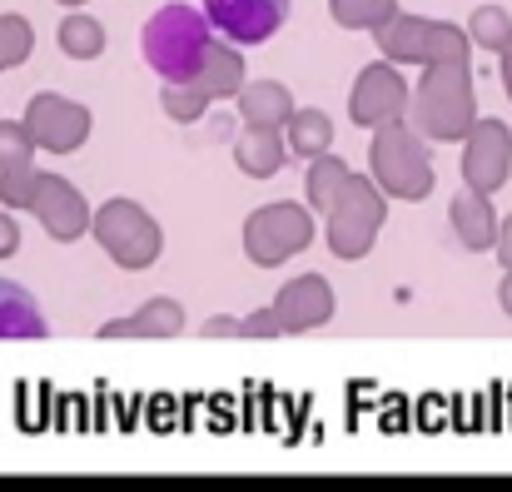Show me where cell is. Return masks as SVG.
<instances>
[{"label": "cell", "mask_w": 512, "mask_h": 492, "mask_svg": "<svg viewBox=\"0 0 512 492\" xmlns=\"http://www.w3.org/2000/svg\"><path fill=\"white\" fill-rule=\"evenodd\" d=\"M45 333H50V324H45L40 299L25 284L0 279V338H45Z\"/></svg>", "instance_id": "obj_17"}, {"label": "cell", "mask_w": 512, "mask_h": 492, "mask_svg": "<svg viewBox=\"0 0 512 492\" xmlns=\"http://www.w3.org/2000/svg\"><path fill=\"white\" fill-rule=\"evenodd\" d=\"M194 85H204L214 100H234V95L249 85V70H244V45H234V40L214 35V45H209V55H204V65H199Z\"/></svg>", "instance_id": "obj_13"}, {"label": "cell", "mask_w": 512, "mask_h": 492, "mask_svg": "<svg viewBox=\"0 0 512 492\" xmlns=\"http://www.w3.org/2000/svg\"><path fill=\"white\" fill-rule=\"evenodd\" d=\"M40 169L35 164H15V169H0V204L5 209H35V194H40Z\"/></svg>", "instance_id": "obj_23"}, {"label": "cell", "mask_w": 512, "mask_h": 492, "mask_svg": "<svg viewBox=\"0 0 512 492\" xmlns=\"http://www.w3.org/2000/svg\"><path fill=\"white\" fill-rule=\"evenodd\" d=\"M388 219V194L378 189V179L368 174H348L343 194L334 199V209L324 214V239L339 259H363L378 244V229Z\"/></svg>", "instance_id": "obj_3"}, {"label": "cell", "mask_w": 512, "mask_h": 492, "mask_svg": "<svg viewBox=\"0 0 512 492\" xmlns=\"http://www.w3.org/2000/svg\"><path fill=\"white\" fill-rule=\"evenodd\" d=\"M403 110H408L403 75L393 65H383V60L378 65H363L358 80H353V90H348V120L358 130H378L388 120H403Z\"/></svg>", "instance_id": "obj_8"}, {"label": "cell", "mask_w": 512, "mask_h": 492, "mask_svg": "<svg viewBox=\"0 0 512 492\" xmlns=\"http://www.w3.org/2000/svg\"><path fill=\"white\" fill-rule=\"evenodd\" d=\"M209 45H214L209 15L194 10V5H179V0L165 5V10H155L145 20V30H140V55L160 75V85H189L199 75Z\"/></svg>", "instance_id": "obj_1"}, {"label": "cell", "mask_w": 512, "mask_h": 492, "mask_svg": "<svg viewBox=\"0 0 512 492\" xmlns=\"http://www.w3.org/2000/svg\"><path fill=\"white\" fill-rule=\"evenodd\" d=\"M329 15H334V25H343V30L378 35L398 15V0H329Z\"/></svg>", "instance_id": "obj_21"}, {"label": "cell", "mask_w": 512, "mask_h": 492, "mask_svg": "<svg viewBox=\"0 0 512 492\" xmlns=\"http://www.w3.org/2000/svg\"><path fill=\"white\" fill-rule=\"evenodd\" d=\"M30 214L40 219V229H45L55 244L85 239V234H90V219H95V209L85 204V194H80L65 174H45V179H40V194H35V209H30Z\"/></svg>", "instance_id": "obj_10"}, {"label": "cell", "mask_w": 512, "mask_h": 492, "mask_svg": "<svg viewBox=\"0 0 512 492\" xmlns=\"http://www.w3.org/2000/svg\"><path fill=\"white\" fill-rule=\"evenodd\" d=\"M294 0H204V15L214 25V35L234 40V45H264L284 30Z\"/></svg>", "instance_id": "obj_7"}, {"label": "cell", "mask_w": 512, "mask_h": 492, "mask_svg": "<svg viewBox=\"0 0 512 492\" xmlns=\"http://www.w3.org/2000/svg\"><path fill=\"white\" fill-rule=\"evenodd\" d=\"M184 333V309L179 299H145L140 314L130 319H110L100 328V338H174Z\"/></svg>", "instance_id": "obj_15"}, {"label": "cell", "mask_w": 512, "mask_h": 492, "mask_svg": "<svg viewBox=\"0 0 512 492\" xmlns=\"http://www.w3.org/2000/svg\"><path fill=\"white\" fill-rule=\"evenodd\" d=\"M35 50V30L25 15H0V70H15L25 65Z\"/></svg>", "instance_id": "obj_24"}, {"label": "cell", "mask_w": 512, "mask_h": 492, "mask_svg": "<svg viewBox=\"0 0 512 492\" xmlns=\"http://www.w3.org/2000/svg\"><path fill=\"white\" fill-rule=\"evenodd\" d=\"M274 314L284 333H314L339 314V299H334V284L324 274H294L279 294H274Z\"/></svg>", "instance_id": "obj_11"}, {"label": "cell", "mask_w": 512, "mask_h": 492, "mask_svg": "<svg viewBox=\"0 0 512 492\" xmlns=\"http://www.w3.org/2000/svg\"><path fill=\"white\" fill-rule=\"evenodd\" d=\"M20 249V224H15V209L0 204V259H10Z\"/></svg>", "instance_id": "obj_28"}, {"label": "cell", "mask_w": 512, "mask_h": 492, "mask_svg": "<svg viewBox=\"0 0 512 492\" xmlns=\"http://www.w3.org/2000/svg\"><path fill=\"white\" fill-rule=\"evenodd\" d=\"M204 338H244V319H209Z\"/></svg>", "instance_id": "obj_30"}, {"label": "cell", "mask_w": 512, "mask_h": 492, "mask_svg": "<svg viewBox=\"0 0 512 492\" xmlns=\"http://www.w3.org/2000/svg\"><path fill=\"white\" fill-rule=\"evenodd\" d=\"M478 40H483V45H503V40H508V25H503L498 15H478Z\"/></svg>", "instance_id": "obj_29"}, {"label": "cell", "mask_w": 512, "mask_h": 492, "mask_svg": "<svg viewBox=\"0 0 512 492\" xmlns=\"http://www.w3.org/2000/svg\"><path fill=\"white\" fill-rule=\"evenodd\" d=\"M60 5H65V10H80V5H85V0H60Z\"/></svg>", "instance_id": "obj_31"}, {"label": "cell", "mask_w": 512, "mask_h": 492, "mask_svg": "<svg viewBox=\"0 0 512 492\" xmlns=\"http://www.w3.org/2000/svg\"><path fill=\"white\" fill-rule=\"evenodd\" d=\"M234 105H239V125H274V130H284L289 115L299 110L284 80H249L234 95Z\"/></svg>", "instance_id": "obj_14"}, {"label": "cell", "mask_w": 512, "mask_h": 492, "mask_svg": "<svg viewBox=\"0 0 512 492\" xmlns=\"http://www.w3.org/2000/svg\"><path fill=\"white\" fill-rule=\"evenodd\" d=\"M284 324H279V314H274V304L269 309H254L249 319H244V338H279Z\"/></svg>", "instance_id": "obj_27"}, {"label": "cell", "mask_w": 512, "mask_h": 492, "mask_svg": "<svg viewBox=\"0 0 512 492\" xmlns=\"http://www.w3.org/2000/svg\"><path fill=\"white\" fill-rule=\"evenodd\" d=\"M55 40H60V50H65L70 60H100V55H105V25H100L95 15H85V5L60 20Z\"/></svg>", "instance_id": "obj_19"}, {"label": "cell", "mask_w": 512, "mask_h": 492, "mask_svg": "<svg viewBox=\"0 0 512 492\" xmlns=\"http://www.w3.org/2000/svg\"><path fill=\"white\" fill-rule=\"evenodd\" d=\"M413 120H418L428 135H443V140L463 135L468 105H453V100L443 95V70H433V75L423 80V90H418V100H413Z\"/></svg>", "instance_id": "obj_16"}, {"label": "cell", "mask_w": 512, "mask_h": 492, "mask_svg": "<svg viewBox=\"0 0 512 492\" xmlns=\"http://www.w3.org/2000/svg\"><path fill=\"white\" fill-rule=\"evenodd\" d=\"M90 234H95V244H100L120 269H130V274L155 269L160 254H165L160 219H155L145 204H135V199H105V204L95 209V219H90Z\"/></svg>", "instance_id": "obj_2"}, {"label": "cell", "mask_w": 512, "mask_h": 492, "mask_svg": "<svg viewBox=\"0 0 512 492\" xmlns=\"http://www.w3.org/2000/svg\"><path fill=\"white\" fill-rule=\"evenodd\" d=\"M289 160H294V155H289V140H284V130H274V125H244V130L234 135V164H239L249 179H274Z\"/></svg>", "instance_id": "obj_12"}, {"label": "cell", "mask_w": 512, "mask_h": 492, "mask_svg": "<svg viewBox=\"0 0 512 492\" xmlns=\"http://www.w3.org/2000/svg\"><path fill=\"white\" fill-rule=\"evenodd\" d=\"M25 125H30V135H35V145H40L45 155H75V150L90 140L95 115H90L85 105H75V100L45 90V95H35V100L25 105Z\"/></svg>", "instance_id": "obj_6"}, {"label": "cell", "mask_w": 512, "mask_h": 492, "mask_svg": "<svg viewBox=\"0 0 512 492\" xmlns=\"http://www.w3.org/2000/svg\"><path fill=\"white\" fill-rule=\"evenodd\" d=\"M453 224H458L463 244H488V209H483L473 194L453 199Z\"/></svg>", "instance_id": "obj_26"}, {"label": "cell", "mask_w": 512, "mask_h": 492, "mask_svg": "<svg viewBox=\"0 0 512 492\" xmlns=\"http://www.w3.org/2000/svg\"><path fill=\"white\" fill-rule=\"evenodd\" d=\"M314 209L309 204H294V199H279V204H259L249 219H244V254L259 264V269H279L284 259L304 254L314 244Z\"/></svg>", "instance_id": "obj_5"}, {"label": "cell", "mask_w": 512, "mask_h": 492, "mask_svg": "<svg viewBox=\"0 0 512 492\" xmlns=\"http://www.w3.org/2000/svg\"><path fill=\"white\" fill-rule=\"evenodd\" d=\"M348 174H353V169H348L339 155H319V160H309L304 194H309V209H314V214H329V209H334V199L343 194Z\"/></svg>", "instance_id": "obj_20"}, {"label": "cell", "mask_w": 512, "mask_h": 492, "mask_svg": "<svg viewBox=\"0 0 512 492\" xmlns=\"http://www.w3.org/2000/svg\"><path fill=\"white\" fill-rule=\"evenodd\" d=\"M40 145L30 135L25 120H0V169H15V164H35Z\"/></svg>", "instance_id": "obj_25"}, {"label": "cell", "mask_w": 512, "mask_h": 492, "mask_svg": "<svg viewBox=\"0 0 512 492\" xmlns=\"http://www.w3.org/2000/svg\"><path fill=\"white\" fill-rule=\"evenodd\" d=\"M209 105H214V95L204 90V85H160V110L170 115L174 125H194V120H204L209 115Z\"/></svg>", "instance_id": "obj_22"}, {"label": "cell", "mask_w": 512, "mask_h": 492, "mask_svg": "<svg viewBox=\"0 0 512 492\" xmlns=\"http://www.w3.org/2000/svg\"><path fill=\"white\" fill-rule=\"evenodd\" d=\"M373 40H378V50H383L388 60H438V55L463 60V40H458V30H453V25L418 20V15H393Z\"/></svg>", "instance_id": "obj_9"}, {"label": "cell", "mask_w": 512, "mask_h": 492, "mask_svg": "<svg viewBox=\"0 0 512 492\" xmlns=\"http://www.w3.org/2000/svg\"><path fill=\"white\" fill-rule=\"evenodd\" d=\"M368 174L378 179V189L388 199H428V189H433L428 150H423V140L413 130H403V120H388V125L373 130Z\"/></svg>", "instance_id": "obj_4"}, {"label": "cell", "mask_w": 512, "mask_h": 492, "mask_svg": "<svg viewBox=\"0 0 512 492\" xmlns=\"http://www.w3.org/2000/svg\"><path fill=\"white\" fill-rule=\"evenodd\" d=\"M284 140H289L294 160H319V155L334 150V120L324 110H294L289 125H284Z\"/></svg>", "instance_id": "obj_18"}]
</instances>
